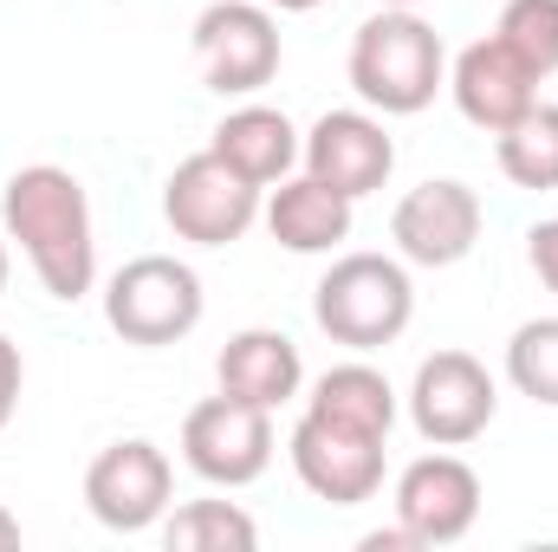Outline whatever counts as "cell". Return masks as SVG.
<instances>
[{
	"label": "cell",
	"mask_w": 558,
	"mask_h": 552,
	"mask_svg": "<svg viewBox=\"0 0 558 552\" xmlns=\"http://www.w3.org/2000/svg\"><path fill=\"white\" fill-rule=\"evenodd\" d=\"M0 228L52 299L72 305L98 286V221H92V195L72 169H59V163L13 169L0 189Z\"/></svg>",
	"instance_id": "cell-1"
},
{
	"label": "cell",
	"mask_w": 558,
	"mask_h": 552,
	"mask_svg": "<svg viewBox=\"0 0 558 552\" xmlns=\"http://www.w3.org/2000/svg\"><path fill=\"white\" fill-rule=\"evenodd\" d=\"M344 72L377 118H416L435 105V92H448V46L416 7H377L351 33Z\"/></svg>",
	"instance_id": "cell-2"
},
{
	"label": "cell",
	"mask_w": 558,
	"mask_h": 552,
	"mask_svg": "<svg viewBox=\"0 0 558 552\" xmlns=\"http://www.w3.org/2000/svg\"><path fill=\"white\" fill-rule=\"evenodd\" d=\"M312 319L331 345L371 358L397 345L416 319V279L403 254H338L312 286Z\"/></svg>",
	"instance_id": "cell-3"
},
{
	"label": "cell",
	"mask_w": 558,
	"mask_h": 552,
	"mask_svg": "<svg viewBox=\"0 0 558 552\" xmlns=\"http://www.w3.org/2000/svg\"><path fill=\"white\" fill-rule=\"evenodd\" d=\"M202 312H208L202 274L175 254H137L105 279V325L124 345H143V351L182 345L202 325Z\"/></svg>",
	"instance_id": "cell-4"
},
{
	"label": "cell",
	"mask_w": 558,
	"mask_h": 552,
	"mask_svg": "<svg viewBox=\"0 0 558 552\" xmlns=\"http://www.w3.org/2000/svg\"><path fill=\"white\" fill-rule=\"evenodd\" d=\"M189 46H195L202 85L221 92V98H254V92H267L279 79V59H286V46H279V13L267 0H208V7L195 13Z\"/></svg>",
	"instance_id": "cell-5"
},
{
	"label": "cell",
	"mask_w": 558,
	"mask_h": 552,
	"mask_svg": "<svg viewBox=\"0 0 558 552\" xmlns=\"http://www.w3.org/2000/svg\"><path fill=\"white\" fill-rule=\"evenodd\" d=\"M260 202L267 189L228 169L215 149L182 156L162 182V221L175 228V241H195V248H234L260 221Z\"/></svg>",
	"instance_id": "cell-6"
},
{
	"label": "cell",
	"mask_w": 558,
	"mask_h": 552,
	"mask_svg": "<svg viewBox=\"0 0 558 552\" xmlns=\"http://www.w3.org/2000/svg\"><path fill=\"white\" fill-rule=\"evenodd\" d=\"M384 448H390V435L331 422V416H318V410H299L292 435H286V455H292L299 488L312 501H325V507L377 501V488H384Z\"/></svg>",
	"instance_id": "cell-7"
},
{
	"label": "cell",
	"mask_w": 558,
	"mask_h": 552,
	"mask_svg": "<svg viewBox=\"0 0 558 552\" xmlns=\"http://www.w3.org/2000/svg\"><path fill=\"white\" fill-rule=\"evenodd\" d=\"M403 404H410V422L428 448H468L487 435V422L500 410V391L474 351H428Z\"/></svg>",
	"instance_id": "cell-8"
},
{
	"label": "cell",
	"mask_w": 558,
	"mask_h": 552,
	"mask_svg": "<svg viewBox=\"0 0 558 552\" xmlns=\"http://www.w3.org/2000/svg\"><path fill=\"white\" fill-rule=\"evenodd\" d=\"M169 494H175V468H169V455L149 435H124V442L98 448L92 468H85V507L111 533L162 527V514L175 507Z\"/></svg>",
	"instance_id": "cell-9"
},
{
	"label": "cell",
	"mask_w": 558,
	"mask_h": 552,
	"mask_svg": "<svg viewBox=\"0 0 558 552\" xmlns=\"http://www.w3.org/2000/svg\"><path fill=\"white\" fill-rule=\"evenodd\" d=\"M274 410H254L241 397H208L182 416V461L208 488H247L274 468Z\"/></svg>",
	"instance_id": "cell-10"
},
{
	"label": "cell",
	"mask_w": 558,
	"mask_h": 552,
	"mask_svg": "<svg viewBox=\"0 0 558 552\" xmlns=\"http://www.w3.org/2000/svg\"><path fill=\"white\" fill-rule=\"evenodd\" d=\"M390 501H397V527L416 547H454L481 520V475L454 448H435V455H416L397 475V494Z\"/></svg>",
	"instance_id": "cell-11"
},
{
	"label": "cell",
	"mask_w": 558,
	"mask_h": 552,
	"mask_svg": "<svg viewBox=\"0 0 558 552\" xmlns=\"http://www.w3.org/2000/svg\"><path fill=\"white\" fill-rule=\"evenodd\" d=\"M539 72L500 39V33H487V39H474V46H461L454 59H448V98H454V111L474 124V131H487V137H500L507 124H520L533 105H539Z\"/></svg>",
	"instance_id": "cell-12"
},
{
	"label": "cell",
	"mask_w": 558,
	"mask_h": 552,
	"mask_svg": "<svg viewBox=\"0 0 558 552\" xmlns=\"http://www.w3.org/2000/svg\"><path fill=\"white\" fill-rule=\"evenodd\" d=\"M481 221H487L481 195L468 182H454V176H435V182H416L397 202L390 241H397V254L410 267H461L474 254V241H481Z\"/></svg>",
	"instance_id": "cell-13"
},
{
	"label": "cell",
	"mask_w": 558,
	"mask_h": 552,
	"mask_svg": "<svg viewBox=\"0 0 558 552\" xmlns=\"http://www.w3.org/2000/svg\"><path fill=\"white\" fill-rule=\"evenodd\" d=\"M299 169L318 176V182H331L338 195L364 202V195H377V189L390 182V169H397V137H390V124H384L371 105H364V111H325V118L305 131Z\"/></svg>",
	"instance_id": "cell-14"
},
{
	"label": "cell",
	"mask_w": 558,
	"mask_h": 552,
	"mask_svg": "<svg viewBox=\"0 0 558 552\" xmlns=\"http://www.w3.org/2000/svg\"><path fill=\"white\" fill-rule=\"evenodd\" d=\"M215 384H221V397H241V404H254V410H286V404L305 391V358H299V345H292L286 332L247 325V332H234V338L221 345Z\"/></svg>",
	"instance_id": "cell-15"
},
{
	"label": "cell",
	"mask_w": 558,
	"mask_h": 552,
	"mask_svg": "<svg viewBox=\"0 0 558 552\" xmlns=\"http://www.w3.org/2000/svg\"><path fill=\"white\" fill-rule=\"evenodd\" d=\"M260 221H267V235L286 254H338L351 241V228H357V202L299 169L260 202Z\"/></svg>",
	"instance_id": "cell-16"
},
{
	"label": "cell",
	"mask_w": 558,
	"mask_h": 552,
	"mask_svg": "<svg viewBox=\"0 0 558 552\" xmlns=\"http://www.w3.org/2000/svg\"><path fill=\"white\" fill-rule=\"evenodd\" d=\"M208 149L228 163V169H241L247 182H260V189H274L286 182L292 169H299V149H305V131L274 111V105H234L221 124H215V137Z\"/></svg>",
	"instance_id": "cell-17"
},
{
	"label": "cell",
	"mask_w": 558,
	"mask_h": 552,
	"mask_svg": "<svg viewBox=\"0 0 558 552\" xmlns=\"http://www.w3.org/2000/svg\"><path fill=\"white\" fill-rule=\"evenodd\" d=\"M305 410L331 416V422H351V429H371V435H390V429H397V410H403V397H397V384H390L377 364L344 358V364H331V371L312 384Z\"/></svg>",
	"instance_id": "cell-18"
},
{
	"label": "cell",
	"mask_w": 558,
	"mask_h": 552,
	"mask_svg": "<svg viewBox=\"0 0 558 552\" xmlns=\"http://www.w3.org/2000/svg\"><path fill=\"white\" fill-rule=\"evenodd\" d=\"M494 163L513 189H533V195L558 189V105L539 98L520 124H507L494 137Z\"/></svg>",
	"instance_id": "cell-19"
},
{
	"label": "cell",
	"mask_w": 558,
	"mask_h": 552,
	"mask_svg": "<svg viewBox=\"0 0 558 552\" xmlns=\"http://www.w3.org/2000/svg\"><path fill=\"white\" fill-rule=\"evenodd\" d=\"M162 547L169 552H254L260 527L234 501H182L162 514Z\"/></svg>",
	"instance_id": "cell-20"
},
{
	"label": "cell",
	"mask_w": 558,
	"mask_h": 552,
	"mask_svg": "<svg viewBox=\"0 0 558 552\" xmlns=\"http://www.w3.org/2000/svg\"><path fill=\"white\" fill-rule=\"evenodd\" d=\"M507 384H513L520 397L558 410V312L526 319V325L507 338Z\"/></svg>",
	"instance_id": "cell-21"
},
{
	"label": "cell",
	"mask_w": 558,
	"mask_h": 552,
	"mask_svg": "<svg viewBox=\"0 0 558 552\" xmlns=\"http://www.w3.org/2000/svg\"><path fill=\"white\" fill-rule=\"evenodd\" d=\"M494 33H500L539 79L558 72V0H507L500 20H494Z\"/></svg>",
	"instance_id": "cell-22"
},
{
	"label": "cell",
	"mask_w": 558,
	"mask_h": 552,
	"mask_svg": "<svg viewBox=\"0 0 558 552\" xmlns=\"http://www.w3.org/2000/svg\"><path fill=\"white\" fill-rule=\"evenodd\" d=\"M526 261H533L539 286L558 299V215H546V221H533V228H526Z\"/></svg>",
	"instance_id": "cell-23"
},
{
	"label": "cell",
	"mask_w": 558,
	"mask_h": 552,
	"mask_svg": "<svg viewBox=\"0 0 558 552\" xmlns=\"http://www.w3.org/2000/svg\"><path fill=\"white\" fill-rule=\"evenodd\" d=\"M20 391H26V358H20V345L0 332V429L20 410Z\"/></svg>",
	"instance_id": "cell-24"
},
{
	"label": "cell",
	"mask_w": 558,
	"mask_h": 552,
	"mask_svg": "<svg viewBox=\"0 0 558 552\" xmlns=\"http://www.w3.org/2000/svg\"><path fill=\"white\" fill-rule=\"evenodd\" d=\"M13 547H20V520L0 507V552H13Z\"/></svg>",
	"instance_id": "cell-25"
},
{
	"label": "cell",
	"mask_w": 558,
	"mask_h": 552,
	"mask_svg": "<svg viewBox=\"0 0 558 552\" xmlns=\"http://www.w3.org/2000/svg\"><path fill=\"white\" fill-rule=\"evenodd\" d=\"M274 13H312V7H325V0H267Z\"/></svg>",
	"instance_id": "cell-26"
},
{
	"label": "cell",
	"mask_w": 558,
	"mask_h": 552,
	"mask_svg": "<svg viewBox=\"0 0 558 552\" xmlns=\"http://www.w3.org/2000/svg\"><path fill=\"white\" fill-rule=\"evenodd\" d=\"M7 267H13V261H7V228H0V292H7Z\"/></svg>",
	"instance_id": "cell-27"
},
{
	"label": "cell",
	"mask_w": 558,
	"mask_h": 552,
	"mask_svg": "<svg viewBox=\"0 0 558 552\" xmlns=\"http://www.w3.org/2000/svg\"><path fill=\"white\" fill-rule=\"evenodd\" d=\"M377 7H422V0H377Z\"/></svg>",
	"instance_id": "cell-28"
}]
</instances>
